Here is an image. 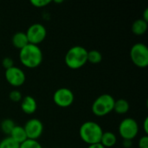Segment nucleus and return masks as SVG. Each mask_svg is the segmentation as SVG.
<instances>
[{
	"instance_id": "nucleus-22",
	"label": "nucleus",
	"mask_w": 148,
	"mask_h": 148,
	"mask_svg": "<svg viewBox=\"0 0 148 148\" xmlns=\"http://www.w3.org/2000/svg\"><path fill=\"white\" fill-rule=\"evenodd\" d=\"M50 3H51L50 0H30V3L34 7H37V8L45 7L48 4H49Z\"/></svg>"
},
{
	"instance_id": "nucleus-16",
	"label": "nucleus",
	"mask_w": 148,
	"mask_h": 148,
	"mask_svg": "<svg viewBox=\"0 0 148 148\" xmlns=\"http://www.w3.org/2000/svg\"><path fill=\"white\" fill-rule=\"evenodd\" d=\"M130 108L129 102L125 99H118L114 101V111L119 114H125Z\"/></svg>"
},
{
	"instance_id": "nucleus-25",
	"label": "nucleus",
	"mask_w": 148,
	"mask_h": 148,
	"mask_svg": "<svg viewBox=\"0 0 148 148\" xmlns=\"http://www.w3.org/2000/svg\"><path fill=\"white\" fill-rule=\"evenodd\" d=\"M143 130L146 134V135H147L148 134V117H146L143 122Z\"/></svg>"
},
{
	"instance_id": "nucleus-13",
	"label": "nucleus",
	"mask_w": 148,
	"mask_h": 148,
	"mask_svg": "<svg viewBox=\"0 0 148 148\" xmlns=\"http://www.w3.org/2000/svg\"><path fill=\"white\" fill-rule=\"evenodd\" d=\"M9 136L13 140H15L16 142H17L18 144L23 143V141H25L28 139L23 127V126H20V125H16L15 127L13 128V130L11 131V133L10 134Z\"/></svg>"
},
{
	"instance_id": "nucleus-3",
	"label": "nucleus",
	"mask_w": 148,
	"mask_h": 148,
	"mask_svg": "<svg viewBox=\"0 0 148 148\" xmlns=\"http://www.w3.org/2000/svg\"><path fill=\"white\" fill-rule=\"evenodd\" d=\"M88 50L80 45L71 47L66 53L64 60L66 65L71 69H78L83 67L87 62Z\"/></svg>"
},
{
	"instance_id": "nucleus-2",
	"label": "nucleus",
	"mask_w": 148,
	"mask_h": 148,
	"mask_svg": "<svg viewBox=\"0 0 148 148\" xmlns=\"http://www.w3.org/2000/svg\"><path fill=\"white\" fill-rule=\"evenodd\" d=\"M103 132L102 127L97 122L93 121H85L79 128L80 138L88 145L100 143Z\"/></svg>"
},
{
	"instance_id": "nucleus-10",
	"label": "nucleus",
	"mask_w": 148,
	"mask_h": 148,
	"mask_svg": "<svg viewBox=\"0 0 148 148\" xmlns=\"http://www.w3.org/2000/svg\"><path fill=\"white\" fill-rule=\"evenodd\" d=\"M23 128L25 130L27 138L29 140H37L43 133V124L42 122L36 119H29L23 126Z\"/></svg>"
},
{
	"instance_id": "nucleus-8",
	"label": "nucleus",
	"mask_w": 148,
	"mask_h": 148,
	"mask_svg": "<svg viewBox=\"0 0 148 148\" xmlns=\"http://www.w3.org/2000/svg\"><path fill=\"white\" fill-rule=\"evenodd\" d=\"M53 101L55 104L60 108H68L73 104L75 95L72 90L68 88H60L55 91Z\"/></svg>"
},
{
	"instance_id": "nucleus-24",
	"label": "nucleus",
	"mask_w": 148,
	"mask_h": 148,
	"mask_svg": "<svg viewBox=\"0 0 148 148\" xmlns=\"http://www.w3.org/2000/svg\"><path fill=\"white\" fill-rule=\"evenodd\" d=\"M138 147L139 148H148V136L144 135L142 136L138 142Z\"/></svg>"
},
{
	"instance_id": "nucleus-7",
	"label": "nucleus",
	"mask_w": 148,
	"mask_h": 148,
	"mask_svg": "<svg viewBox=\"0 0 148 148\" xmlns=\"http://www.w3.org/2000/svg\"><path fill=\"white\" fill-rule=\"evenodd\" d=\"M29 43L38 45L44 41L47 36V29L45 26L40 23H32L25 32Z\"/></svg>"
},
{
	"instance_id": "nucleus-29",
	"label": "nucleus",
	"mask_w": 148,
	"mask_h": 148,
	"mask_svg": "<svg viewBox=\"0 0 148 148\" xmlns=\"http://www.w3.org/2000/svg\"><path fill=\"white\" fill-rule=\"evenodd\" d=\"M62 2H63L62 0H59V1L56 0V1H55V3H62Z\"/></svg>"
},
{
	"instance_id": "nucleus-28",
	"label": "nucleus",
	"mask_w": 148,
	"mask_h": 148,
	"mask_svg": "<svg viewBox=\"0 0 148 148\" xmlns=\"http://www.w3.org/2000/svg\"><path fill=\"white\" fill-rule=\"evenodd\" d=\"M142 19L144 21H146L147 23H148V9L146 8L144 12H143V16H142Z\"/></svg>"
},
{
	"instance_id": "nucleus-18",
	"label": "nucleus",
	"mask_w": 148,
	"mask_h": 148,
	"mask_svg": "<svg viewBox=\"0 0 148 148\" xmlns=\"http://www.w3.org/2000/svg\"><path fill=\"white\" fill-rule=\"evenodd\" d=\"M16 126V123L14 122L13 120L10 119V118H7V119H4L1 124H0V128L2 130V132H3V134H5L6 135H10V134L11 133V131L13 130V128L15 127Z\"/></svg>"
},
{
	"instance_id": "nucleus-12",
	"label": "nucleus",
	"mask_w": 148,
	"mask_h": 148,
	"mask_svg": "<svg viewBox=\"0 0 148 148\" xmlns=\"http://www.w3.org/2000/svg\"><path fill=\"white\" fill-rule=\"evenodd\" d=\"M12 44L15 48L18 49L19 50L21 49H23V47H25L27 44H29V41L26 36L25 32L23 31H17L16 32L13 36H12V39H11Z\"/></svg>"
},
{
	"instance_id": "nucleus-20",
	"label": "nucleus",
	"mask_w": 148,
	"mask_h": 148,
	"mask_svg": "<svg viewBox=\"0 0 148 148\" xmlns=\"http://www.w3.org/2000/svg\"><path fill=\"white\" fill-rule=\"evenodd\" d=\"M19 148H43L38 140L27 139L25 141L19 145Z\"/></svg>"
},
{
	"instance_id": "nucleus-4",
	"label": "nucleus",
	"mask_w": 148,
	"mask_h": 148,
	"mask_svg": "<svg viewBox=\"0 0 148 148\" xmlns=\"http://www.w3.org/2000/svg\"><path fill=\"white\" fill-rule=\"evenodd\" d=\"M114 98L109 94H103L99 95L93 102L91 109L95 115L102 117L114 111Z\"/></svg>"
},
{
	"instance_id": "nucleus-1",
	"label": "nucleus",
	"mask_w": 148,
	"mask_h": 148,
	"mask_svg": "<svg viewBox=\"0 0 148 148\" xmlns=\"http://www.w3.org/2000/svg\"><path fill=\"white\" fill-rule=\"evenodd\" d=\"M21 63L29 69L37 68L43 60V54L38 45L29 43L19 50Z\"/></svg>"
},
{
	"instance_id": "nucleus-5",
	"label": "nucleus",
	"mask_w": 148,
	"mask_h": 148,
	"mask_svg": "<svg viewBox=\"0 0 148 148\" xmlns=\"http://www.w3.org/2000/svg\"><path fill=\"white\" fill-rule=\"evenodd\" d=\"M130 58L133 63L139 68H146L148 65V48L145 43H134L130 49Z\"/></svg>"
},
{
	"instance_id": "nucleus-26",
	"label": "nucleus",
	"mask_w": 148,
	"mask_h": 148,
	"mask_svg": "<svg viewBox=\"0 0 148 148\" xmlns=\"http://www.w3.org/2000/svg\"><path fill=\"white\" fill-rule=\"evenodd\" d=\"M123 147L126 148H130L132 147V140H123L122 143Z\"/></svg>"
},
{
	"instance_id": "nucleus-9",
	"label": "nucleus",
	"mask_w": 148,
	"mask_h": 148,
	"mask_svg": "<svg viewBox=\"0 0 148 148\" xmlns=\"http://www.w3.org/2000/svg\"><path fill=\"white\" fill-rule=\"evenodd\" d=\"M5 79L7 82L13 87H20L24 84L26 80L25 73L18 67L13 66L8 69H5Z\"/></svg>"
},
{
	"instance_id": "nucleus-19",
	"label": "nucleus",
	"mask_w": 148,
	"mask_h": 148,
	"mask_svg": "<svg viewBox=\"0 0 148 148\" xmlns=\"http://www.w3.org/2000/svg\"><path fill=\"white\" fill-rule=\"evenodd\" d=\"M19 145L20 144L13 140L10 136L3 138L0 141V148H19Z\"/></svg>"
},
{
	"instance_id": "nucleus-11",
	"label": "nucleus",
	"mask_w": 148,
	"mask_h": 148,
	"mask_svg": "<svg viewBox=\"0 0 148 148\" xmlns=\"http://www.w3.org/2000/svg\"><path fill=\"white\" fill-rule=\"evenodd\" d=\"M21 109L27 114H34L37 109V102L33 96L26 95L21 101Z\"/></svg>"
},
{
	"instance_id": "nucleus-14",
	"label": "nucleus",
	"mask_w": 148,
	"mask_h": 148,
	"mask_svg": "<svg viewBox=\"0 0 148 148\" xmlns=\"http://www.w3.org/2000/svg\"><path fill=\"white\" fill-rule=\"evenodd\" d=\"M116 142H117V137H116V135L113 132H110V131L103 132V134L101 135V138L100 143L104 147H113L115 146Z\"/></svg>"
},
{
	"instance_id": "nucleus-23",
	"label": "nucleus",
	"mask_w": 148,
	"mask_h": 148,
	"mask_svg": "<svg viewBox=\"0 0 148 148\" xmlns=\"http://www.w3.org/2000/svg\"><path fill=\"white\" fill-rule=\"evenodd\" d=\"M2 65L5 69H8L12 68L14 66V61H13L12 58H10L9 56H6L2 60Z\"/></svg>"
},
{
	"instance_id": "nucleus-17",
	"label": "nucleus",
	"mask_w": 148,
	"mask_h": 148,
	"mask_svg": "<svg viewBox=\"0 0 148 148\" xmlns=\"http://www.w3.org/2000/svg\"><path fill=\"white\" fill-rule=\"evenodd\" d=\"M87 60L92 64H98L102 61V55L97 49H91L88 51Z\"/></svg>"
},
{
	"instance_id": "nucleus-6",
	"label": "nucleus",
	"mask_w": 148,
	"mask_h": 148,
	"mask_svg": "<svg viewBox=\"0 0 148 148\" xmlns=\"http://www.w3.org/2000/svg\"><path fill=\"white\" fill-rule=\"evenodd\" d=\"M118 131L123 140H133L139 134V124L134 118L127 117L121 121Z\"/></svg>"
},
{
	"instance_id": "nucleus-27",
	"label": "nucleus",
	"mask_w": 148,
	"mask_h": 148,
	"mask_svg": "<svg viewBox=\"0 0 148 148\" xmlns=\"http://www.w3.org/2000/svg\"><path fill=\"white\" fill-rule=\"evenodd\" d=\"M87 148H105L101 143H95V144H92V145H88Z\"/></svg>"
},
{
	"instance_id": "nucleus-21",
	"label": "nucleus",
	"mask_w": 148,
	"mask_h": 148,
	"mask_svg": "<svg viewBox=\"0 0 148 148\" xmlns=\"http://www.w3.org/2000/svg\"><path fill=\"white\" fill-rule=\"evenodd\" d=\"M9 98L13 102H18V101H22L23 95H22V93L20 91H18V90H12L9 94Z\"/></svg>"
},
{
	"instance_id": "nucleus-15",
	"label": "nucleus",
	"mask_w": 148,
	"mask_h": 148,
	"mask_svg": "<svg viewBox=\"0 0 148 148\" xmlns=\"http://www.w3.org/2000/svg\"><path fill=\"white\" fill-rule=\"evenodd\" d=\"M147 23L146 21H144L142 18H140V19L135 20L133 23L131 29H132V32L134 35H136V36H142V35H144L147 32Z\"/></svg>"
}]
</instances>
